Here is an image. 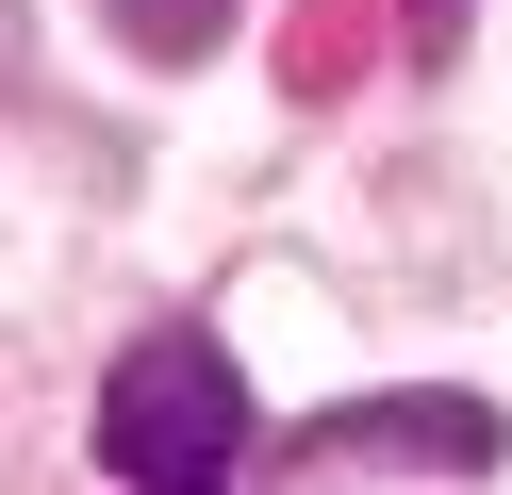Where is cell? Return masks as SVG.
Here are the masks:
<instances>
[{
  "label": "cell",
  "mask_w": 512,
  "mask_h": 495,
  "mask_svg": "<svg viewBox=\"0 0 512 495\" xmlns=\"http://www.w3.org/2000/svg\"><path fill=\"white\" fill-rule=\"evenodd\" d=\"M232 462H248V363L215 347V330H149L100 380V479L199 495V479H232Z\"/></svg>",
  "instance_id": "6da1fadb"
},
{
  "label": "cell",
  "mask_w": 512,
  "mask_h": 495,
  "mask_svg": "<svg viewBox=\"0 0 512 495\" xmlns=\"http://www.w3.org/2000/svg\"><path fill=\"white\" fill-rule=\"evenodd\" d=\"M347 462H430V479H479V462H496V396H380V413H314L298 446H281V479H347Z\"/></svg>",
  "instance_id": "7a4b0ae2"
},
{
  "label": "cell",
  "mask_w": 512,
  "mask_h": 495,
  "mask_svg": "<svg viewBox=\"0 0 512 495\" xmlns=\"http://www.w3.org/2000/svg\"><path fill=\"white\" fill-rule=\"evenodd\" d=\"M116 33H133L149 66H199L215 33H232V0H116Z\"/></svg>",
  "instance_id": "3957f363"
},
{
  "label": "cell",
  "mask_w": 512,
  "mask_h": 495,
  "mask_svg": "<svg viewBox=\"0 0 512 495\" xmlns=\"http://www.w3.org/2000/svg\"><path fill=\"white\" fill-rule=\"evenodd\" d=\"M413 50H430V66L463 50V0H413Z\"/></svg>",
  "instance_id": "277c9868"
}]
</instances>
